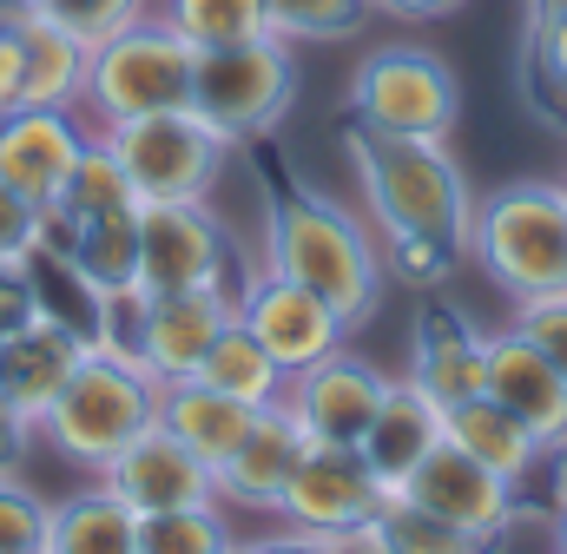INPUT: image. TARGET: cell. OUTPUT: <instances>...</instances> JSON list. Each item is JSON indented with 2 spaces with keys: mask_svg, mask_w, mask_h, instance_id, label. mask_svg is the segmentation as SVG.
<instances>
[{
  "mask_svg": "<svg viewBox=\"0 0 567 554\" xmlns=\"http://www.w3.org/2000/svg\"><path fill=\"white\" fill-rule=\"evenodd\" d=\"M515 330L555 363L567 377V290H548V297H522L515 304Z\"/></svg>",
  "mask_w": 567,
  "mask_h": 554,
  "instance_id": "36",
  "label": "cell"
},
{
  "mask_svg": "<svg viewBox=\"0 0 567 554\" xmlns=\"http://www.w3.org/2000/svg\"><path fill=\"white\" fill-rule=\"evenodd\" d=\"M192 66H198V47L152 7L145 20L106 33V40L93 47L80 113H86L93 126H120V120H145V113L192 106Z\"/></svg>",
  "mask_w": 567,
  "mask_h": 554,
  "instance_id": "5",
  "label": "cell"
},
{
  "mask_svg": "<svg viewBox=\"0 0 567 554\" xmlns=\"http://www.w3.org/2000/svg\"><path fill=\"white\" fill-rule=\"evenodd\" d=\"M377 502H383V482L370 475L357 442H303L278 522L303 535H363Z\"/></svg>",
  "mask_w": 567,
  "mask_h": 554,
  "instance_id": "10",
  "label": "cell"
},
{
  "mask_svg": "<svg viewBox=\"0 0 567 554\" xmlns=\"http://www.w3.org/2000/svg\"><path fill=\"white\" fill-rule=\"evenodd\" d=\"M350 172L363 185L370 225L377 238H442L468 258V172L455 165L449 138H403V133H370V126H343Z\"/></svg>",
  "mask_w": 567,
  "mask_h": 554,
  "instance_id": "2",
  "label": "cell"
},
{
  "mask_svg": "<svg viewBox=\"0 0 567 554\" xmlns=\"http://www.w3.org/2000/svg\"><path fill=\"white\" fill-rule=\"evenodd\" d=\"M20 106V40L13 27H0V120Z\"/></svg>",
  "mask_w": 567,
  "mask_h": 554,
  "instance_id": "42",
  "label": "cell"
},
{
  "mask_svg": "<svg viewBox=\"0 0 567 554\" xmlns=\"http://www.w3.org/2000/svg\"><path fill=\"white\" fill-rule=\"evenodd\" d=\"M93 133L113 145V158L126 165L140 205L158 198H212L225 165H231V138L212 133L192 106H172V113H145V120H120V126H93Z\"/></svg>",
  "mask_w": 567,
  "mask_h": 554,
  "instance_id": "8",
  "label": "cell"
},
{
  "mask_svg": "<svg viewBox=\"0 0 567 554\" xmlns=\"http://www.w3.org/2000/svg\"><path fill=\"white\" fill-rule=\"evenodd\" d=\"M482 397H495L508 416L528 422V435L561 455L567 449V377L508 324L488 337V363H482Z\"/></svg>",
  "mask_w": 567,
  "mask_h": 554,
  "instance_id": "16",
  "label": "cell"
},
{
  "mask_svg": "<svg viewBox=\"0 0 567 554\" xmlns=\"http://www.w3.org/2000/svg\"><path fill=\"white\" fill-rule=\"evenodd\" d=\"M555 554H567V495H561V509H555Z\"/></svg>",
  "mask_w": 567,
  "mask_h": 554,
  "instance_id": "45",
  "label": "cell"
},
{
  "mask_svg": "<svg viewBox=\"0 0 567 554\" xmlns=\"http://www.w3.org/2000/svg\"><path fill=\"white\" fill-rule=\"evenodd\" d=\"M13 40H20V106H80L86 100L93 47L80 33H66L60 20H47L33 7L27 20H13Z\"/></svg>",
  "mask_w": 567,
  "mask_h": 554,
  "instance_id": "21",
  "label": "cell"
},
{
  "mask_svg": "<svg viewBox=\"0 0 567 554\" xmlns=\"http://www.w3.org/2000/svg\"><path fill=\"white\" fill-rule=\"evenodd\" d=\"M86 145L93 126L80 120V106H13L0 120V178L27 205H53Z\"/></svg>",
  "mask_w": 567,
  "mask_h": 554,
  "instance_id": "14",
  "label": "cell"
},
{
  "mask_svg": "<svg viewBox=\"0 0 567 554\" xmlns=\"http://www.w3.org/2000/svg\"><path fill=\"white\" fill-rule=\"evenodd\" d=\"M40 0H0V27H13V20H27Z\"/></svg>",
  "mask_w": 567,
  "mask_h": 554,
  "instance_id": "44",
  "label": "cell"
},
{
  "mask_svg": "<svg viewBox=\"0 0 567 554\" xmlns=\"http://www.w3.org/2000/svg\"><path fill=\"white\" fill-rule=\"evenodd\" d=\"M231 238L212 212V198H158L140 205V290L165 297V290H245V277L231 284Z\"/></svg>",
  "mask_w": 567,
  "mask_h": 554,
  "instance_id": "9",
  "label": "cell"
},
{
  "mask_svg": "<svg viewBox=\"0 0 567 554\" xmlns=\"http://www.w3.org/2000/svg\"><path fill=\"white\" fill-rule=\"evenodd\" d=\"M73 271L86 277L100 297H126L140 290V212H113V218H86L73 225Z\"/></svg>",
  "mask_w": 567,
  "mask_h": 554,
  "instance_id": "27",
  "label": "cell"
},
{
  "mask_svg": "<svg viewBox=\"0 0 567 554\" xmlns=\"http://www.w3.org/2000/svg\"><path fill=\"white\" fill-rule=\"evenodd\" d=\"M265 271L317 290L350 330H363L383 310V290H390L383 252L363 232V218L343 212L337 198L310 192V185H290V192L271 198V212H265Z\"/></svg>",
  "mask_w": 567,
  "mask_h": 554,
  "instance_id": "1",
  "label": "cell"
},
{
  "mask_svg": "<svg viewBox=\"0 0 567 554\" xmlns=\"http://www.w3.org/2000/svg\"><path fill=\"white\" fill-rule=\"evenodd\" d=\"M158 13L198 47H238V40H265L271 33V7L265 0H158Z\"/></svg>",
  "mask_w": 567,
  "mask_h": 554,
  "instance_id": "29",
  "label": "cell"
},
{
  "mask_svg": "<svg viewBox=\"0 0 567 554\" xmlns=\"http://www.w3.org/2000/svg\"><path fill=\"white\" fill-rule=\"evenodd\" d=\"M53 502H40L20 475H0V554H47Z\"/></svg>",
  "mask_w": 567,
  "mask_h": 554,
  "instance_id": "34",
  "label": "cell"
},
{
  "mask_svg": "<svg viewBox=\"0 0 567 554\" xmlns=\"http://www.w3.org/2000/svg\"><path fill=\"white\" fill-rule=\"evenodd\" d=\"M100 482L133 509V515H165V509H205L218 502V475L198 449H185L158 416L100 469Z\"/></svg>",
  "mask_w": 567,
  "mask_h": 554,
  "instance_id": "12",
  "label": "cell"
},
{
  "mask_svg": "<svg viewBox=\"0 0 567 554\" xmlns=\"http://www.w3.org/2000/svg\"><path fill=\"white\" fill-rule=\"evenodd\" d=\"M350 120L370 133L403 138H455L462 126V80L435 47L390 40L357 60L350 73Z\"/></svg>",
  "mask_w": 567,
  "mask_h": 554,
  "instance_id": "7",
  "label": "cell"
},
{
  "mask_svg": "<svg viewBox=\"0 0 567 554\" xmlns=\"http://www.w3.org/2000/svg\"><path fill=\"white\" fill-rule=\"evenodd\" d=\"M303 429H297V416L271 403V410L251 416V429L238 435V449L212 469L218 475V502L225 509H251V515H278L284 509V489H290V475H297V455H303Z\"/></svg>",
  "mask_w": 567,
  "mask_h": 554,
  "instance_id": "17",
  "label": "cell"
},
{
  "mask_svg": "<svg viewBox=\"0 0 567 554\" xmlns=\"http://www.w3.org/2000/svg\"><path fill=\"white\" fill-rule=\"evenodd\" d=\"M482 363H488V337L449 310V304H423L416 330H410V383L423 390L429 403L455 410L468 397H482Z\"/></svg>",
  "mask_w": 567,
  "mask_h": 554,
  "instance_id": "18",
  "label": "cell"
},
{
  "mask_svg": "<svg viewBox=\"0 0 567 554\" xmlns=\"http://www.w3.org/2000/svg\"><path fill=\"white\" fill-rule=\"evenodd\" d=\"M40 304H33V284H27V265L20 258H0V337H13L20 324H33Z\"/></svg>",
  "mask_w": 567,
  "mask_h": 554,
  "instance_id": "38",
  "label": "cell"
},
{
  "mask_svg": "<svg viewBox=\"0 0 567 554\" xmlns=\"http://www.w3.org/2000/svg\"><path fill=\"white\" fill-rule=\"evenodd\" d=\"M363 554H508V535L442 522L410 495H383L377 515L363 522Z\"/></svg>",
  "mask_w": 567,
  "mask_h": 554,
  "instance_id": "22",
  "label": "cell"
},
{
  "mask_svg": "<svg viewBox=\"0 0 567 554\" xmlns=\"http://www.w3.org/2000/svg\"><path fill=\"white\" fill-rule=\"evenodd\" d=\"M251 403H238V397H225V390H212V383H198V377H178V383H158V422L185 442V449H198L212 469L238 449V435L251 429Z\"/></svg>",
  "mask_w": 567,
  "mask_h": 554,
  "instance_id": "23",
  "label": "cell"
},
{
  "mask_svg": "<svg viewBox=\"0 0 567 554\" xmlns=\"http://www.w3.org/2000/svg\"><path fill=\"white\" fill-rule=\"evenodd\" d=\"M297 106V53L290 40H238V47H212L192 66V113L225 133L231 145H258L290 120Z\"/></svg>",
  "mask_w": 567,
  "mask_h": 554,
  "instance_id": "6",
  "label": "cell"
},
{
  "mask_svg": "<svg viewBox=\"0 0 567 554\" xmlns=\"http://www.w3.org/2000/svg\"><path fill=\"white\" fill-rule=\"evenodd\" d=\"M383 397H390V370H377L350 343L284 383V410L297 416V429L310 442H363V429L383 410Z\"/></svg>",
  "mask_w": 567,
  "mask_h": 554,
  "instance_id": "13",
  "label": "cell"
},
{
  "mask_svg": "<svg viewBox=\"0 0 567 554\" xmlns=\"http://www.w3.org/2000/svg\"><path fill=\"white\" fill-rule=\"evenodd\" d=\"M522 47H528V53H522V80H528L535 113L567 133V13L542 20V27H528Z\"/></svg>",
  "mask_w": 567,
  "mask_h": 554,
  "instance_id": "32",
  "label": "cell"
},
{
  "mask_svg": "<svg viewBox=\"0 0 567 554\" xmlns=\"http://www.w3.org/2000/svg\"><path fill=\"white\" fill-rule=\"evenodd\" d=\"M152 416H158V383L145 377L133 357L93 343V350L80 357V370L66 377V390L47 403L40 435L53 442V455H66L73 469L100 475Z\"/></svg>",
  "mask_w": 567,
  "mask_h": 554,
  "instance_id": "4",
  "label": "cell"
},
{
  "mask_svg": "<svg viewBox=\"0 0 567 554\" xmlns=\"http://www.w3.org/2000/svg\"><path fill=\"white\" fill-rule=\"evenodd\" d=\"M567 13V0H528V27H542V20H555Z\"/></svg>",
  "mask_w": 567,
  "mask_h": 554,
  "instance_id": "43",
  "label": "cell"
},
{
  "mask_svg": "<svg viewBox=\"0 0 567 554\" xmlns=\"http://www.w3.org/2000/svg\"><path fill=\"white\" fill-rule=\"evenodd\" d=\"M462 0H370V13H390V20H410V27H429V20H449Z\"/></svg>",
  "mask_w": 567,
  "mask_h": 554,
  "instance_id": "41",
  "label": "cell"
},
{
  "mask_svg": "<svg viewBox=\"0 0 567 554\" xmlns=\"http://www.w3.org/2000/svg\"><path fill=\"white\" fill-rule=\"evenodd\" d=\"M47 554H140V515L106 482H93V489L53 502Z\"/></svg>",
  "mask_w": 567,
  "mask_h": 554,
  "instance_id": "25",
  "label": "cell"
},
{
  "mask_svg": "<svg viewBox=\"0 0 567 554\" xmlns=\"http://www.w3.org/2000/svg\"><path fill=\"white\" fill-rule=\"evenodd\" d=\"M93 343L80 337V330H66V324H53V317H33V324H20L13 337H0V397L13 403L20 416H47V403L66 390V377L80 370V357H86Z\"/></svg>",
  "mask_w": 567,
  "mask_h": 554,
  "instance_id": "19",
  "label": "cell"
},
{
  "mask_svg": "<svg viewBox=\"0 0 567 554\" xmlns=\"http://www.w3.org/2000/svg\"><path fill=\"white\" fill-rule=\"evenodd\" d=\"M33 435H40V422H33V416H20L7 397H0V475H13V469L27 462Z\"/></svg>",
  "mask_w": 567,
  "mask_h": 554,
  "instance_id": "40",
  "label": "cell"
},
{
  "mask_svg": "<svg viewBox=\"0 0 567 554\" xmlns=\"http://www.w3.org/2000/svg\"><path fill=\"white\" fill-rule=\"evenodd\" d=\"M377 252H383V271L396 277V284H410V290H423V297L462 271V252L442 245V238H383Z\"/></svg>",
  "mask_w": 567,
  "mask_h": 554,
  "instance_id": "33",
  "label": "cell"
},
{
  "mask_svg": "<svg viewBox=\"0 0 567 554\" xmlns=\"http://www.w3.org/2000/svg\"><path fill=\"white\" fill-rule=\"evenodd\" d=\"M238 324L271 350V363H278L284 377H297V370H310V363H323L330 350L350 343V324H343L317 290H303V284H290V277H278V271L245 277V290H238Z\"/></svg>",
  "mask_w": 567,
  "mask_h": 554,
  "instance_id": "11",
  "label": "cell"
},
{
  "mask_svg": "<svg viewBox=\"0 0 567 554\" xmlns=\"http://www.w3.org/2000/svg\"><path fill=\"white\" fill-rule=\"evenodd\" d=\"M73 225H86V218H113V212H140V192H133V178H126V165L113 158V145L93 133V145L80 152V165H73V178H66V192L53 198Z\"/></svg>",
  "mask_w": 567,
  "mask_h": 554,
  "instance_id": "28",
  "label": "cell"
},
{
  "mask_svg": "<svg viewBox=\"0 0 567 554\" xmlns=\"http://www.w3.org/2000/svg\"><path fill=\"white\" fill-rule=\"evenodd\" d=\"M396 495H410L416 509L442 515V522H462V529H495V535H508V529L522 522V489L502 482L495 469H482V462H475L468 449H455L449 435L416 462V475H410Z\"/></svg>",
  "mask_w": 567,
  "mask_h": 554,
  "instance_id": "15",
  "label": "cell"
},
{
  "mask_svg": "<svg viewBox=\"0 0 567 554\" xmlns=\"http://www.w3.org/2000/svg\"><path fill=\"white\" fill-rule=\"evenodd\" d=\"M198 383H212V390H225V397H238V403H251V410H271V403H284V377L278 363H271V350L231 317L218 337H212V350H205V363L192 370Z\"/></svg>",
  "mask_w": 567,
  "mask_h": 554,
  "instance_id": "26",
  "label": "cell"
},
{
  "mask_svg": "<svg viewBox=\"0 0 567 554\" xmlns=\"http://www.w3.org/2000/svg\"><path fill=\"white\" fill-rule=\"evenodd\" d=\"M231 554H363V535H303V529H284V535L238 542Z\"/></svg>",
  "mask_w": 567,
  "mask_h": 554,
  "instance_id": "37",
  "label": "cell"
},
{
  "mask_svg": "<svg viewBox=\"0 0 567 554\" xmlns=\"http://www.w3.org/2000/svg\"><path fill=\"white\" fill-rule=\"evenodd\" d=\"M468 258L515 304L567 290V185L561 178H508L482 192L468 212Z\"/></svg>",
  "mask_w": 567,
  "mask_h": 554,
  "instance_id": "3",
  "label": "cell"
},
{
  "mask_svg": "<svg viewBox=\"0 0 567 554\" xmlns=\"http://www.w3.org/2000/svg\"><path fill=\"white\" fill-rule=\"evenodd\" d=\"M271 7V33L290 47H337L357 40L370 20V0H265Z\"/></svg>",
  "mask_w": 567,
  "mask_h": 554,
  "instance_id": "31",
  "label": "cell"
},
{
  "mask_svg": "<svg viewBox=\"0 0 567 554\" xmlns=\"http://www.w3.org/2000/svg\"><path fill=\"white\" fill-rule=\"evenodd\" d=\"M449 442H455V449H468L482 469H495V475H502V482H515V489L548 462V449L528 435V422H522V416H508L495 397H468V403H455V410H449Z\"/></svg>",
  "mask_w": 567,
  "mask_h": 554,
  "instance_id": "24",
  "label": "cell"
},
{
  "mask_svg": "<svg viewBox=\"0 0 567 554\" xmlns=\"http://www.w3.org/2000/svg\"><path fill=\"white\" fill-rule=\"evenodd\" d=\"M442 435H449V410H442V403H429L410 377H390V397H383V410L370 416V429H363V442H357V449H363L370 475L383 482V495H396V489L416 475V462H423Z\"/></svg>",
  "mask_w": 567,
  "mask_h": 554,
  "instance_id": "20",
  "label": "cell"
},
{
  "mask_svg": "<svg viewBox=\"0 0 567 554\" xmlns=\"http://www.w3.org/2000/svg\"><path fill=\"white\" fill-rule=\"evenodd\" d=\"M231 548H238V535L225 522V502L140 515V554H231Z\"/></svg>",
  "mask_w": 567,
  "mask_h": 554,
  "instance_id": "30",
  "label": "cell"
},
{
  "mask_svg": "<svg viewBox=\"0 0 567 554\" xmlns=\"http://www.w3.org/2000/svg\"><path fill=\"white\" fill-rule=\"evenodd\" d=\"M152 7H158V0H40V13L60 20L66 33H80L86 47H100L106 33H120V27L145 20Z\"/></svg>",
  "mask_w": 567,
  "mask_h": 554,
  "instance_id": "35",
  "label": "cell"
},
{
  "mask_svg": "<svg viewBox=\"0 0 567 554\" xmlns=\"http://www.w3.org/2000/svg\"><path fill=\"white\" fill-rule=\"evenodd\" d=\"M33 212H40V205H27V198L0 178V258H20V252L33 245Z\"/></svg>",
  "mask_w": 567,
  "mask_h": 554,
  "instance_id": "39",
  "label": "cell"
}]
</instances>
